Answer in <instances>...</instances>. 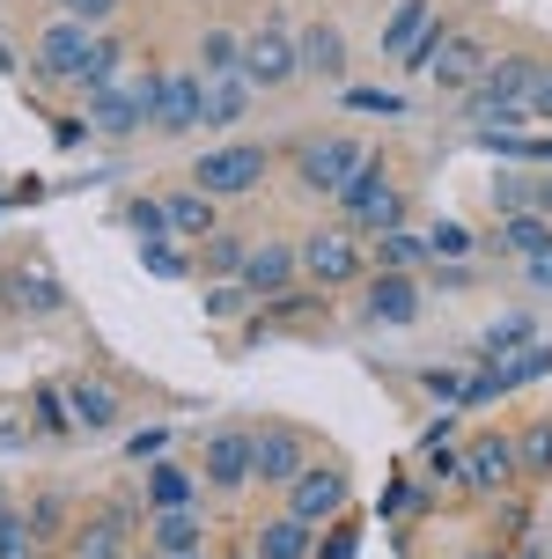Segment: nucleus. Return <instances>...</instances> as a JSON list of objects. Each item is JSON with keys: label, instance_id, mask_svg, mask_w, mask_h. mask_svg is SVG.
Listing matches in <instances>:
<instances>
[{"label": "nucleus", "instance_id": "obj_1", "mask_svg": "<svg viewBox=\"0 0 552 559\" xmlns=\"http://www.w3.org/2000/svg\"><path fill=\"white\" fill-rule=\"evenodd\" d=\"M37 67L52 74V82L82 88V96H96V88L118 82V67H126V45L118 37H96L89 23H52L45 37H37Z\"/></svg>", "mask_w": 552, "mask_h": 559}, {"label": "nucleus", "instance_id": "obj_2", "mask_svg": "<svg viewBox=\"0 0 552 559\" xmlns=\"http://www.w3.org/2000/svg\"><path fill=\"white\" fill-rule=\"evenodd\" d=\"M339 206H347V236H390V228H406V192L384 177V155H368L361 163V177L339 192Z\"/></svg>", "mask_w": 552, "mask_h": 559}, {"label": "nucleus", "instance_id": "obj_3", "mask_svg": "<svg viewBox=\"0 0 552 559\" xmlns=\"http://www.w3.org/2000/svg\"><path fill=\"white\" fill-rule=\"evenodd\" d=\"M155 96H163L155 74H126V82H110V88L89 96V126L110 133V140H126V133H140V126H155Z\"/></svg>", "mask_w": 552, "mask_h": 559}, {"label": "nucleus", "instance_id": "obj_4", "mask_svg": "<svg viewBox=\"0 0 552 559\" xmlns=\"http://www.w3.org/2000/svg\"><path fill=\"white\" fill-rule=\"evenodd\" d=\"M258 177H266V147L228 140V147H214V155H199V163H192V192L236 199V192H258Z\"/></svg>", "mask_w": 552, "mask_h": 559}, {"label": "nucleus", "instance_id": "obj_5", "mask_svg": "<svg viewBox=\"0 0 552 559\" xmlns=\"http://www.w3.org/2000/svg\"><path fill=\"white\" fill-rule=\"evenodd\" d=\"M361 163H368V147H361L354 133H325V140H309V147H303V185L317 199H339L361 177Z\"/></svg>", "mask_w": 552, "mask_h": 559}, {"label": "nucleus", "instance_id": "obj_6", "mask_svg": "<svg viewBox=\"0 0 552 559\" xmlns=\"http://www.w3.org/2000/svg\"><path fill=\"white\" fill-rule=\"evenodd\" d=\"M347 501H354V478L339 472V464H309L295 486H287V515L295 523H331V515H347Z\"/></svg>", "mask_w": 552, "mask_h": 559}, {"label": "nucleus", "instance_id": "obj_7", "mask_svg": "<svg viewBox=\"0 0 552 559\" xmlns=\"http://www.w3.org/2000/svg\"><path fill=\"white\" fill-rule=\"evenodd\" d=\"M303 74V52H295V37L280 23H258L244 37V82L250 88H280V82H295Z\"/></svg>", "mask_w": 552, "mask_h": 559}, {"label": "nucleus", "instance_id": "obj_8", "mask_svg": "<svg viewBox=\"0 0 552 559\" xmlns=\"http://www.w3.org/2000/svg\"><path fill=\"white\" fill-rule=\"evenodd\" d=\"M309 464H317V456H309V442L295 427H258V456H250V478H258V486H295Z\"/></svg>", "mask_w": 552, "mask_h": 559}, {"label": "nucleus", "instance_id": "obj_9", "mask_svg": "<svg viewBox=\"0 0 552 559\" xmlns=\"http://www.w3.org/2000/svg\"><path fill=\"white\" fill-rule=\"evenodd\" d=\"M250 456H258V435L250 427H221L214 442L199 449V472H207V486L236 493V486H250Z\"/></svg>", "mask_w": 552, "mask_h": 559}, {"label": "nucleus", "instance_id": "obj_10", "mask_svg": "<svg viewBox=\"0 0 552 559\" xmlns=\"http://www.w3.org/2000/svg\"><path fill=\"white\" fill-rule=\"evenodd\" d=\"M494 59H486V37H471V29H457V37H442L435 59H427V82L435 88H479V74H486Z\"/></svg>", "mask_w": 552, "mask_h": 559}, {"label": "nucleus", "instance_id": "obj_11", "mask_svg": "<svg viewBox=\"0 0 552 559\" xmlns=\"http://www.w3.org/2000/svg\"><path fill=\"white\" fill-rule=\"evenodd\" d=\"M295 273H303V251H287V243H258V251L244 258L236 287H244L250 302H273V295H287V287H295Z\"/></svg>", "mask_w": 552, "mask_h": 559}, {"label": "nucleus", "instance_id": "obj_12", "mask_svg": "<svg viewBox=\"0 0 552 559\" xmlns=\"http://www.w3.org/2000/svg\"><path fill=\"white\" fill-rule=\"evenodd\" d=\"M303 273L317 280V287H339V280H361V251L347 228H317L303 243Z\"/></svg>", "mask_w": 552, "mask_h": 559}, {"label": "nucleus", "instance_id": "obj_13", "mask_svg": "<svg viewBox=\"0 0 552 559\" xmlns=\"http://www.w3.org/2000/svg\"><path fill=\"white\" fill-rule=\"evenodd\" d=\"M516 472H524V456H516V435H479V442L465 449V478L479 486V493H501V486H516Z\"/></svg>", "mask_w": 552, "mask_h": 559}, {"label": "nucleus", "instance_id": "obj_14", "mask_svg": "<svg viewBox=\"0 0 552 559\" xmlns=\"http://www.w3.org/2000/svg\"><path fill=\"white\" fill-rule=\"evenodd\" d=\"M155 126H163V133H192V126H207V74H163Z\"/></svg>", "mask_w": 552, "mask_h": 559}, {"label": "nucleus", "instance_id": "obj_15", "mask_svg": "<svg viewBox=\"0 0 552 559\" xmlns=\"http://www.w3.org/2000/svg\"><path fill=\"white\" fill-rule=\"evenodd\" d=\"M494 206L552 222V169H501V177H494Z\"/></svg>", "mask_w": 552, "mask_h": 559}, {"label": "nucleus", "instance_id": "obj_16", "mask_svg": "<svg viewBox=\"0 0 552 559\" xmlns=\"http://www.w3.org/2000/svg\"><path fill=\"white\" fill-rule=\"evenodd\" d=\"M361 302H368V317H376V324H413V317H420V287L406 273H376Z\"/></svg>", "mask_w": 552, "mask_h": 559}, {"label": "nucleus", "instance_id": "obj_17", "mask_svg": "<svg viewBox=\"0 0 552 559\" xmlns=\"http://www.w3.org/2000/svg\"><path fill=\"white\" fill-rule=\"evenodd\" d=\"M295 52H303V74H317V82H347V37L331 23H309L303 37H295Z\"/></svg>", "mask_w": 552, "mask_h": 559}, {"label": "nucleus", "instance_id": "obj_18", "mask_svg": "<svg viewBox=\"0 0 552 559\" xmlns=\"http://www.w3.org/2000/svg\"><path fill=\"white\" fill-rule=\"evenodd\" d=\"M207 545V515L199 508H155V552L163 559H185Z\"/></svg>", "mask_w": 552, "mask_h": 559}, {"label": "nucleus", "instance_id": "obj_19", "mask_svg": "<svg viewBox=\"0 0 552 559\" xmlns=\"http://www.w3.org/2000/svg\"><path fill=\"white\" fill-rule=\"evenodd\" d=\"M67 559H126V508H104L74 531V552Z\"/></svg>", "mask_w": 552, "mask_h": 559}, {"label": "nucleus", "instance_id": "obj_20", "mask_svg": "<svg viewBox=\"0 0 552 559\" xmlns=\"http://www.w3.org/2000/svg\"><path fill=\"white\" fill-rule=\"evenodd\" d=\"M435 23V0H398V8H390V23H384V52L390 59H406L420 45V29Z\"/></svg>", "mask_w": 552, "mask_h": 559}, {"label": "nucleus", "instance_id": "obj_21", "mask_svg": "<svg viewBox=\"0 0 552 559\" xmlns=\"http://www.w3.org/2000/svg\"><path fill=\"white\" fill-rule=\"evenodd\" d=\"M163 214H169V228H177V236H192V243H207V236H214V199L207 192H169L163 199Z\"/></svg>", "mask_w": 552, "mask_h": 559}, {"label": "nucleus", "instance_id": "obj_22", "mask_svg": "<svg viewBox=\"0 0 552 559\" xmlns=\"http://www.w3.org/2000/svg\"><path fill=\"white\" fill-rule=\"evenodd\" d=\"M67 419L74 427H118V391L110 383H74L67 391Z\"/></svg>", "mask_w": 552, "mask_h": 559}, {"label": "nucleus", "instance_id": "obj_23", "mask_svg": "<svg viewBox=\"0 0 552 559\" xmlns=\"http://www.w3.org/2000/svg\"><path fill=\"white\" fill-rule=\"evenodd\" d=\"M8 302H15V309H37V317H52V309L67 302V287H59V280L45 273V265H30V273L8 280Z\"/></svg>", "mask_w": 552, "mask_h": 559}, {"label": "nucleus", "instance_id": "obj_24", "mask_svg": "<svg viewBox=\"0 0 552 559\" xmlns=\"http://www.w3.org/2000/svg\"><path fill=\"white\" fill-rule=\"evenodd\" d=\"M199 74H214V82L244 74V37H236V29H207V37H199Z\"/></svg>", "mask_w": 552, "mask_h": 559}, {"label": "nucleus", "instance_id": "obj_25", "mask_svg": "<svg viewBox=\"0 0 552 559\" xmlns=\"http://www.w3.org/2000/svg\"><path fill=\"white\" fill-rule=\"evenodd\" d=\"M538 376H552V346H538V338H530L524 354H508V361H494V383H501V397H508V391H524V383H538Z\"/></svg>", "mask_w": 552, "mask_h": 559}, {"label": "nucleus", "instance_id": "obj_26", "mask_svg": "<svg viewBox=\"0 0 552 559\" xmlns=\"http://www.w3.org/2000/svg\"><path fill=\"white\" fill-rule=\"evenodd\" d=\"M258 559H309V523H295V515H273V523L258 531Z\"/></svg>", "mask_w": 552, "mask_h": 559}, {"label": "nucleus", "instance_id": "obj_27", "mask_svg": "<svg viewBox=\"0 0 552 559\" xmlns=\"http://www.w3.org/2000/svg\"><path fill=\"white\" fill-rule=\"evenodd\" d=\"M250 96H258V88H250L244 74H228V82H207V126H236V118L250 111Z\"/></svg>", "mask_w": 552, "mask_h": 559}, {"label": "nucleus", "instance_id": "obj_28", "mask_svg": "<svg viewBox=\"0 0 552 559\" xmlns=\"http://www.w3.org/2000/svg\"><path fill=\"white\" fill-rule=\"evenodd\" d=\"M530 338H538V324H530V317H501V324H486L479 354H486V361H508V354H524Z\"/></svg>", "mask_w": 552, "mask_h": 559}, {"label": "nucleus", "instance_id": "obj_29", "mask_svg": "<svg viewBox=\"0 0 552 559\" xmlns=\"http://www.w3.org/2000/svg\"><path fill=\"white\" fill-rule=\"evenodd\" d=\"M501 243L516 258H538V251H552V222H538V214H508L501 222Z\"/></svg>", "mask_w": 552, "mask_h": 559}, {"label": "nucleus", "instance_id": "obj_30", "mask_svg": "<svg viewBox=\"0 0 552 559\" xmlns=\"http://www.w3.org/2000/svg\"><path fill=\"white\" fill-rule=\"evenodd\" d=\"M0 559H37V531H30V508L0 501Z\"/></svg>", "mask_w": 552, "mask_h": 559}, {"label": "nucleus", "instance_id": "obj_31", "mask_svg": "<svg viewBox=\"0 0 552 559\" xmlns=\"http://www.w3.org/2000/svg\"><path fill=\"white\" fill-rule=\"evenodd\" d=\"M244 258H250V243H244V236H221V228L207 236V273L236 280V273H244Z\"/></svg>", "mask_w": 552, "mask_h": 559}, {"label": "nucleus", "instance_id": "obj_32", "mask_svg": "<svg viewBox=\"0 0 552 559\" xmlns=\"http://www.w3.org/2000/svg\"><path fill=\"white\" fill-rule=\"evenodd\" d=\"M406 265H435V251H427L420 236H406V228H390L384 236V273H406Z\"/></svg>", "mask_w": 552, "mask_h": 559}, {"label": "nucleus", "instance_id": "obj_33", "mask_svg": "<svg viewBox=\"0 0 552 559\" xmlns=\"http://www.w3.org/2000/svg\"><path fill=\"white\" fill-rule=\"evenodd\" d=\"M148 501L155 508H192V478L169 472V464H155V472H148Z\"/></svg>", "mask_w": 552, "mask_h": 559}, {"label": "nucleus", "instance_id": "obj_34", "mask_svg": "<svg viewBox=\"0 0 552 559\" xmlns=\"http://www.w3.org/2000/svg\"><path fill=\"white\" fill-rule=\"evenodd\" d=\"M516 456H524V472H538V478L552 472V419H538V427L516 435Z\"/></svg>", "mask_w": 552, "mask_h": 559}, {"label": "nucleus", "instance_id": "obj_35", "mask_svg": "<svg viewBox=\"0 0 552 559\" xmlns=\"http://www.w3.org/2000/svg\"><path fill=\"white\" fill-rule=\"evenodd\" d=\"M126 228H133L140 243H163V236H169V214H163V199H133V206H126Z\"/></svg>", "mask_w": 552, "mask_h": 559}, {"label": "nucleus", "instance_id": "obj_36", "mask_svg": "<svg viewBox=\"0 0 552 559\" xmlns=\"http://www.w3.org/2000/svg\"><path fill=\"white\" fill-rule=\"evenodd\" d=\"M347 111H361V118H398V111H406V96H398V88H347Z\"/></svg>", "mask_w": 552, "mask_h": 559}, {"label": "nucleus", "instance_id": "obj_37", "mask_svg": "<svg viewBox=\"0 0 552 559\" xmlns=\"http://www.w3.org/2000/svg\"><path fill=\"white\" fill-rule=\"evenodd\" d=\"M140 265H148L155 280H185V251H177L169 236H163V243H140Z\"/></svg>", "mask_w": 552, "mask_h": 559}, {"label": "nucleus", "instance_id": "obj_38", "mask_svg": "<svg viewBox=\"0 0 552 559\" xmlns=\"http://www.w3.org/2000/svg\"><path fill=\"white\" fill-rule=\"evenodd\" d=\"M427 251H442V258H465V251H471V236H465L457 222H442L435 236H427Z\"/></svg>", "mask_w": 552, "mask_h": 559}, {"label": "nucleus", "instance_id": "obj_39", "mask_svg": "<svg viewBox=\"0 0 552 559\" xmlns=\"http://www.w3.org/2000/svg\"><path fill=\"white\" fill-rule=\"evenodd\" d=\"M59 8H67V23H89V29H96L110 8H118V0H59Z\"/></svg>", "mask_w": 552, "mask_h": 559}, {"label": "nucleus", "instance_id": "obj_40", "mask_svg": "<svg viewBox=\"0 0 552 559\" xmlns=\"http://www.w3.org/2000/svg\"><path fill=\"white\" fill-rule=\"evenodd\" d=\"M169 435L163 427H148V435H133V442H126V456H133V464H155V449H163Z\"/></svg>", "mask_w": 552, "mask_h": 559}, {"label": "nucleus", "instance_id": "obj_41", "mask_svg": "<svg viewBox=\"0 0 552 559\" xmlns=\"http://www.w3.org/2000/svg\"><path fill=\"white\" fill-rule=\"evenodd\" d=\"M30 531H37V537H52V531H59V493H45V501L30 508Z\"/></svg>", "mask_w": 552, "mask_h": 559}, {"label": "nucleus", "instance_id": "obj_42", "mask_svg": "<svg viewBox=\"0 0 552 559\" xmlns=\"http://www.w3.org/2000/svg\"><path fill=\"white\" fill-rule=\"evenodd\" d=\"M354 537H361V531L347 523V515H339V531L325 537V559H354Z\"/></svg>", "mask_w": 552, "mask_h": 559}, {"label": "nucleus", "instance_id": "obj_43", "mask_svg": "<svg viewBox=\"0 0 552 559\" xmlns=\"http://www.w3.org/2000/svg\"><path fill=\"white\" fill-rule=\"evenodd\" d=\"M420 383H427V391H435V397H449V405H457V397H465V383H457V376H449V368H427V376H420Z\"/></svg>", "mask_w": 552, "mask_h": 559}, {"label": "nucleus", "instance_id": "obj_44", "mask_svg": "<svg viewBox=\"0 0 552 559\" xmlns=\"http://www.w3.org/2000/svg\"><path fill=\"white\" fill-rule=\"evenodd\" d=\"M250 295L244 287H214V295H207V309H214V317H236V309H244Z\"/></svg>", "mask_w": 552, "mask_h": 559}, {"label": "nucleus", "instance_id": "obj_45", "mask_svg": "<svg viewBox=\"0 0 552 559\" xmlns=\"http://www.w3.org/2000/svg\"><path fill=\"white\" fill-rule=\"evenodd\" d=\"M524 280H530V287H552V251H538V258H524Z\"/></svg>", "mask_w": 552, "mask_h": 559}, {"label": "nucleus", "instance_id": "obj_46", "mask_svg": "<svg viewBox=\"0 0 552 559\" xmlns=\"http://www.w3.org/2000/svg\"><path fill=\"white\" fill-rule=\"evenodd\" d=\"M530 118H552V67H545V82H538V96H530Z\"/></svg>", "mask_w": 552, "mask_h": 559}, {"label": "nucleus", "instance_id": "obj_47", "mask_svg": "<svg viewBox=\"0 0 552 559\" xmlns=\"http://www.w3.org/2000/svg\"><path fill=\"white\" fill-rule=\"evenodd\" d=\"M140 559H163V552H140Z\"/></svg>", "mask_w": 552, "mask_h": 559}, {"label": "nucleus", "instance_id": "obj_48", "mask_svg": "<svg viewBox=\"0 0 552 559\" xmlns=\"http://www.w3.org/2000/svg\"><path fill=\"white\" fill-rule=\"evenodd\" d=\"M465 559H486V552H465Z\"/></svg>", "mask_w": 552, "mask_h": 559}, {"label": "nucleus", "instance_id": "obj_49", "mask_svg": "<svg viewBox=\"0 0 552 559\" xmlns=\"http://www.w3.org/2000/svg\"><path fill=\"white\" fill-rule=\"evenodd\" d=\"M185 559H207V552H185Z\"/></svg>", "mask_w": 552, "mask_h": 559}]
</instances>
